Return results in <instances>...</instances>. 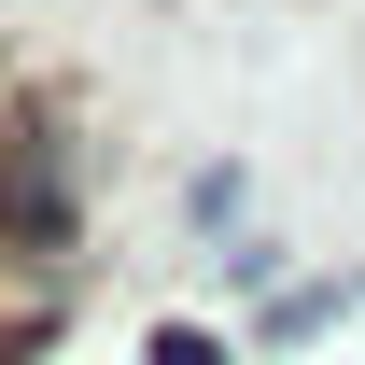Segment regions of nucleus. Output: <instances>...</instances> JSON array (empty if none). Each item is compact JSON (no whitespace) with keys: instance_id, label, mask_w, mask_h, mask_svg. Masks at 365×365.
I'll list each match as a JSON object with an SVG mask.
<instances>
[{"instance_id":"obj_1","label":"nucleus","mask_w":365,"mask_h":365,"mask_svg":"<svg viewBox=\"0 0 365 365\" xmlns=\"http://www.w3.org/2000/svg\"><path fill=\"white\" fill-rule=\"evenodd\" d=\"M71 239H85V155H71L56 113H14L0 127V253L56 295L71 281Z\"/></svg>"},{"instance_id":"obj_2","label":"nucleus","mask_w":365,"mask_h":365,"mask_svg":"<svg viewBox=\"0 0 365 365\" xmlns=\"http://www.w3.org/2000/svg\"><path fill=\"white\" fill-rule=\"evenodd\" d=\"M155 365H225V337H197V323H169V337H155Z\"/></svg>"},{"instance_id":"obj_3","label":"nucleus","mask_w":365,"mask_h":365,"mask_svg":"<svg viewBox=\"0 0 365 365\" xmlns=\"http://www.w3.org/2000/svg\"><path fill=\"white\" fill-rule=\"evenodd\" d=\"M0 351H14V337H0Z\"/></svg>"}]
</instances>
